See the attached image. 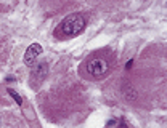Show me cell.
Masks as SVG:
<instances>
[{
    "label": "cell",
    "mask_w": 167,
    "mask_h": 128,
    "mask_svg": "<svg viewBox=\"0 0 167 128\" xmlns=\"http://www.w3.org/2000/svg\"><path fill=\"white\" fill-rule=\"evenodd\" d=\"M40 53H42V47H40L39 43H32L31 47L26 50V53H24V64H26V66H32Z\"/></svg>",
    "instance_id": "cell-4"
},
{
    "label": "cell",
    "mask_w": 167,
    "mask_h": 128,
    "mask_svg": "<svg viewBox=\"0 0 167 128\" xmlns=\"http://www.w3.org/2000/svg\"><path fill=\"white\" fill-rule=\"evenodd\" d=\"M8 95H10V96H13L18 106H21V104H23V99H21V96H19V95H18V93H16V91H14V90H8Z\"/></svg>",
    "instance_id": "cell-5"
},
{
    "label": "cell",
    "mask_w": 167,
    "mask_h": 128,
    "mask_svg": "<svg viewBox=\"0 0 167 128\" xmlns=\"http://www.w3.org/2000/svg\"><path fill=\"white\" fill-rule=\"evenodd\" d=\"M119 128H127V123H125L124 120H120L119 122Z\"/></svg>",
    "instance_id": "cell-6"
},
{
    "label": "cell",
    "mask_w": 167,
    "mask_h": 128,
    "mask_svg": "<svg viewBox=\"0 0 167 128\" xmlns=\"http://www.w3.org/2000/svg\"><path fill=\"white\" fill-rule=\"evenodd\" d=\"M47 72H48L47 63H37V64H34L32 72H31V83L34 86H39L40 82L47 77Z\"/></svg>",
    "instance_id": "cell-3"
},
{
    "label": "cell",
    "mask_w": 167,
    "mask_h": 128,
    "mask_svg": "<svg viewBox=\"0 0 167 128\" xmlns=\"http://www.w3.org/2000/svg\"><path fill=\"white\" fill-rule=\"evenodd\" d=\"M132 64H133V59H130V61H129V63H127V64H125V67H127V69H130V67H132Z\"/></svg>",
    "instance_id": "cell-7"
},
{
    "label": "cell",
    "mask_w": 167,
    "mask_h": 128,
    "mask_svg": "<svg viewBox=\"0 0 167 128\" xmlns=\"http://www.w3.org/2000/svg\"><path fill=\"white\" fill-rule=\"evenodd\" d=\"M85 29V19L80 13H72L68 14L66 18L59 23L58 29L55 30V35L58 39H69L79 35Z\"/></svg>",
    "instance_id": "cell-1"
},
{
    "label": "cell",
    "mask_w": 167,
    "mask_h": 128,
    "mask_svg": "<svg viewBox=\"0 0 167 128\" xmlns=\"http://www.w3.org/2000/svg\"><path fill=\"white\" fill-rule=\"evenodd\" d=\"M113 69V59L108 53H98L93 55L87 63H85V70L93 79H104Z\"/></svg>",
    "instance_id": "cell-2"
}]
</instances>
